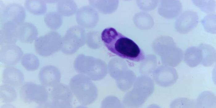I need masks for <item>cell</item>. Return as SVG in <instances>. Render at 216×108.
I'll return each instance as SVG.
<instances>
[{
  "label": "cell",
  "mask_w": 216,
  "mask_h": 108,
  "mask_svg": "<svg viewBox=\"0 0 216 108\" xmlns=\"http://www.w3.org/2000/svg\"><path fill=\"white\" fill-rule=\"evenodd\" d=\"M101 38L108 50L119 57L137 62L145 59L143 51L134 41L114 28L105 29Z\"/></svg>",
  "instance_id": "obj_1"
},
{
  "label": "cell",
  "mask_w": 216,
  "mask_h": 108,
  "mask_svg": "<svg viewBox=\"0 0 216 108\" xmlns=\"http://www.w3.org/2000/svg\"><path fill=\"white\" fill-rule=\"evenodd\" d=\"M21 98L27 103L35 102L39 105H44L48 96L45 86L34 83L27 82L23 84L20 90Z\"/></svg>",
  "instance_id": "obj_2"
},
{
  "label": "cell",
  "mask_w": 216,
  "mask_h": 108,
  "mask_svg": "<svg viewBox=\"0 0 216 108\" xmlns=\"http://www.w3.org/2000/svg\"><path fill=\"white\" fill-rule=\"evenodd\" d=\"M59 38V35L54 31L38 37L35 43L37 52L43 56H49L57 49Z\"/></svg>",
  "instance_id": "obj_3"
},
{
  "label": "cell",
  "mask_w": 216,
  "mask_h": 108,
  "mask_svg": "<svg viewBox=\"0 0 216 108\" xmlns=\"http://www.w3.org/2000/svg\"><path fill=\"white\" fill-rule=\"evenodd\" d=\"M198 20L199 18L197 13L191 10L185 11L177 19L175 22V28L180 33H187L197 26Z\"/></svg>",
  "instance_id": "obj_4"
},
{
  "label": "cell",
  "mask_w": 216,
  "mask_h": 108,
  "mask_svg": "<svg viewBox=\"0 0 216 108\" xmlns=\"http://www.w3.org/2000/svg\"><path fill=\"white\" fill-rule=\"evenodd\" d=\"M164 49L166 52L164 61L165 64L175 67L181 61L184 56L183 50L177 47L173 39L170 37H165Z\"/></svg>",
  "instance_id": "obj_5"
},
{
  "label": "cell",
  "mask_w": 216,
  "mask_h": 108,
  "mask_svg": "<svg viewBox=\"0 0 216 108\" xmlns=\"http://www.w3.org/2000/svg\"><path fill=\"white\" fill-rule=\"evenodd\" d=\"M23 55L21 49L15 44H6L1 46L0 61L7 65L16 64L21 59Z\"/></svg>",
  "instance_id": "obj_6"
},
{
  "label": "cell",
  "mask_w": 216,
  "mask_h": 108,
  "mask_svg": "<svg viewBox=\"0 0 216 108\" xmlns=\"http://www.w3.org/2000/svg\"><path fill=\"white\" fill-rule=\"evenodd\" d=\"M26 11L21 5L15 3L7 5L2 14V23L11 21L18 26L23 23L26 18Z\"/></svg>",
  "instance_id": "obj_7"
},
{
  "label": "cell",
  "mask_w": 216,
  "mask_h": 108,
  "mask_svg": "<svg viewBox=\"0 0 216 108\" xmlns=\"http://www.w3.org/2000/svg\"><path fill=\"white\" fill-rule=\"evenodd\" d=\"M18 26L11 21L2 23L0 28V46L6 44H15L18 40Z\"/></svg>",
  "instance_id": "obj_8"
},
{
  "label": "cell",
  "mask_w": 216,
  "mask_h": 108,
  "mask_svg": "<svg viewBox=\"0 0 216 108\" xmlns=\"http://www.w3.org/2000/svg\"><path fill=\"white\" fill-rule=\"evenodd\" d=\"M182 6L179 0L163 1L159 7L160 14L168 19H172L177 17L181 13Z\"/></svg>",
  "instance_id": "obj_9"
},
{
  "label": "cell",
  "mask_w": 216,
  "mask_h": 108,
  "mask_svg": "<svg viewBox=\"0 0 216 108\" xmlns=\"http://www.w3.org/2000/svg\"><path fill=\"white\" fill-rule=\"evenodd\" d=\"M38 34L37 27L31 23L23 22L18 26V39L22 42L32 43L37 38Z\"/></svg>",
  "instance_id": "obj_10"
},
{
  "label": "cell",
  "mask_w": 216,
  "mask_h": 108,
  "mask_svg": "<svg viewBox=\"0 0 216 108\" xmlns=\"http://www.w3.org/2000/svg\"><path fill=\"white\" fill-rule=\"evenodd\" d=\"M24 80V75L19 69L12 67L6 68L2 74V82L14 88L21 86Z\"/></svg>",
  "instance_id": "obj_11"
},
{
  "label": "cell",
  "mask_w": 216,
  "mask_h": 108,
  "mask_svg": "<svg viewBox=\"0 0 216 108\" xmlns=\"http://www.w3.org/2000/svg\"><path fill=\"white\" fill-rule=\"evenodd\" d=\"M184 62L189 66L194 67L201 64L202 59V53L199 47L192 46L185 51L183 56Z\"/></svg>",
  "instance_id": "obj_12"
},
{
  "label": "cell",
  "mask_w": 216,
  "mask_h": 108,
  "mask_svg": "<svg viewBox=\"0 0 216 108\" xmlns=\"http://www.w3.org/2000/svg\"><path fill=\"white\" fill-rule=\"evenodd\" d=\"M57 70L53 67L47 65L40 70L39 77L41 84L45 86L50 85L54 81Z\"/></svg>",
  "instance_id": "obj_13"
},
{
  "label": "cell",
  "mask_w": 216,
  "mask_h": 108,
  "mask_svg": "<svg viewBox=\"0 0 216 108\" xmlns=\"http://www.w3.org/2000/svg\"><path fill=\"white\" fill-rule=\"evenodd\" d=\"M24 6L28 12L34 15H42L47 11V6L43 0H27Z\"/></svg>",
  "instance_id": "obj_14"
},
{
  "label": "cell",
  "mask_w": 216,
  "mask_h": 108,
  "mask_svg": "<svg viewBox=\"0 0 216 108\" xmlns=\"http://www.w3.org/2000/svg\"><path fill=\"white\" fill-rule=\"evenodd\" d=\"M199 47L201 49L202 53V59L201 64L206 67L211 66L215 61V49L206 44H201Z\"/></svg>",
  "instance_id": "obj_15"
},
{
  "label": "cell",
  "mask_w": 216,
  "mask_h": 108,
  "mask_svg": "<svg viewBox=\"0 0 216 108\" xmlns=\"http://www.w3.org/2000/svg\"><path fill=\"white\" fill-rule=\"evenodd\" d=\"M21 63L22 66L29 71L37 70L39 65L38 58L31 53H26L24 55L21 59Z\"/></svg>",
  "instance_id": "obj_16"
},
{
  "label": "cell",
  "mask_w": 216,
  "mask_h": 108,
  "mask_svg": "<svg viewBox=\"0 0 216 108\" xmlns=\"http://www.w3.org/2000/svg\"><path fill=\"white\" fill-rule=\"evenodd\" d=\"M0 93L1 99L5 102H12L17 98V92L14 87L7 85L0 86Z\"/></svg>",
  "instance_id": "obj_17"
},
{
  "label": "cell",
  "mask_w": 216,
  "mask_h": 108,
  "mask_svg": "<svg viewBox=\"0 0 216 108\" xmlns=\"http://www.w3.org/2000/svg\"><path fill=\"white\" fill-rule=\"evenodd\" d=\"M44 21L48 27L52 29H56L61 26L62 19L61 16L58 13L50 12L45 15Z\"/></svg>",
  "instance_id": "obj_18"
},
{
  "label": "cell",
  "mask_w": 216,
  "mask_h": 108,
  "mask_svg": "<svg viewBox=\"0 0 216 108\" xmlns=\"http://www.w3.org/2000/svg\"><path fill=\"white\" fill-rule=\"evenodd\" d=\"M201 23L204 29L207 32L211 34L215 33V15L208 14L203 18L201 21Z\"/></svg>",
  "instance_id": "obj_19"
},
{
  "label": "cell",
  "mask_w": 216,
  "mask_h": 108,
  "mask_svg": "<svg viewBox=\"0 0 216 108\" xmlns=\"http://www.w3.org/2000/svg\"><path fill=\"white\" fill-rule=\"evenodd\" d=\"M194 4L202 11L207 13H211L215 8V1L193 0Z\"/></svg>",
  "instance_id": "obj_20"
},
{
  "label": "cell",
  "mask_w": 216,
  "mask_h": 108,
  "mask_svg": "<svg viewBox=\"0 0 216 108\" xmlns=\"http://www.w3.org/2000/svg\"><path fill=\"white\" fill-rule=\"evenodd\" d=\"M72 3L69 1H60L57 4L59 12L62 15L67 16L72 13Z\"/></svg>",
  "instance_id": "obj_21"
}]
</instances>
